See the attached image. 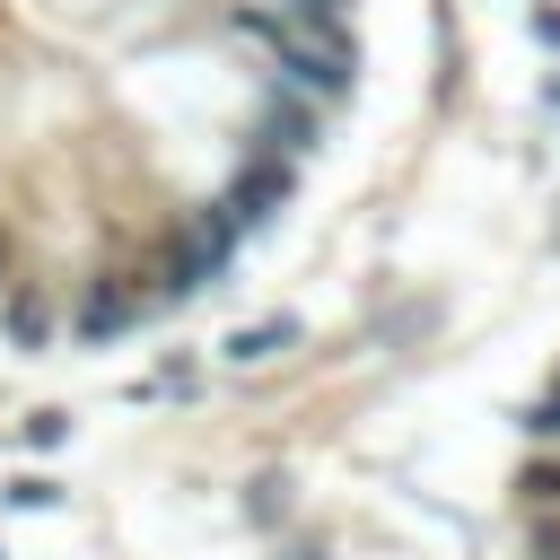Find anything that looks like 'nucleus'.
<instances>
[{
	"label": "nucleus",
	"mask_w": 560,
	"mask_h": 560,
	"mask_svg": "<svg viewBox=\"0 0 560 560\" xmlns=\"http://www.w3.org/2000/svg\"><path fill=\"white\" fill-rule=\"evenodd\" d=\"M525 499H534V508H551V499H560V464H542V472H525Z\"/></svg>",
	"instance_id": "nucleus-1"
}]
</instances>
